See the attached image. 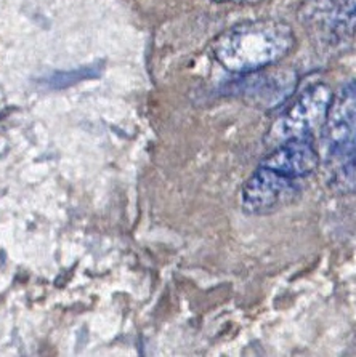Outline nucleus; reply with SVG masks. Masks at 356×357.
Wrapping results in <instances>:
<instances>
[{"label": "nucleus", "mask_w": 356, "mask_h": 357, "mask_svg": "<svg viewBox=\"0 0 356 357\" xmlns=\"http://www.w3.org/2000/svg\"><path fill=\"white\" fill-rule=\"evenodd\" d=\"M295 47L288 23L255 20L226 29L214 42V56L226 71L253 74L281 61Z\"/></svg>", "instance_id": "1"}, {"label": "nucleus", "mask_w": 356, "mask_h": 357, "mask_svg": "<svg viewBox=\"0 0 356 357\" xmlns=\"http://www.w3.org/2000/svg\"><path fill=\"white\" fill-rule=\"evenodd\" d=\"M332 106V91L326 84H315L297 98L283 116H279L265 137L268 146L310 138L318 128L325 126Z\"/></svg>", "instance_id": "2"}, {"label": "nucleus", "mask_w": 356, "mask_h": 357, "mask_svg": "<svg viewBox=\"0 0 356 357\" xmlns=\"http://www.w3.org/2000/svg\"><path fill=\"white\" fill-rule=\"evenodd\" d=\"M302 181L260 164L241 189V207L255 216L276 212L299 197Z\"/></svg>", "instance_id": "3"}, {"label": "nucleus", "mask_w": 356, "mask_h": 357, "mask_svg": "<svg viewBox=\"0 0 356 357\" xmlns=\"http://www.w3.org/2000/svg\"><path fill=\"white\" fill-rule=\"evenodd\" d=\"M260 164L297 180H305L318 169L320 158L310 138H302L274 146Z\"/></svg>", "instance_id": "4"}, {"label": "nucleus", "mask_w": 356, "mask_h": 357, "mask_svg": "<svg viewBox=\"0 0 356 357\" xmlns=\"http://www.w3.org/2000/svg\"><path fill=\"white\" fill-rule=\"evenodd\" d=\"M327 137L332 155L341 160L356 159V105L345 100L331 106L327 116Z\"/></svg>", "instance_id": "5"}, {"label": "nucleus", "mask_w": 356, "mask_h": 357, "mask_svg": "<svg viewBox=\"0 0 356 357\" xmlns=\"http://www.w3.org/2000/svg\"><path fill=\"white\" fill-rule=\"evenodd\" d=\"M339 16L347 28L356 31V0H339Z\"/></svg>", "instance_id": "6"}, {"label": "nucleus", "mask_w": 356, "mask_h": 357, "mask_svg": "<svg viewBox=\"0 0 356 357\" xmlns=\"http://www.w3.org/2000/svg\"><path fill=\"white\" fill-rule=\"evenodd\" d=\"M215 2H231V3H253L258 0H215Z\"/></svg>", "instance_id": "7"}]
</instances>
